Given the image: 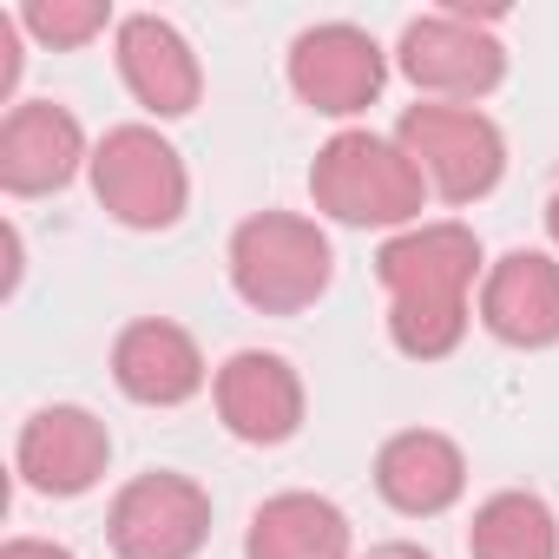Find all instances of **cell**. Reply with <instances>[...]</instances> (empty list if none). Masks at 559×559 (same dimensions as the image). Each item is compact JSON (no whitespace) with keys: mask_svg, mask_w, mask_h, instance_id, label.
<instances>
[{"mask_svg":"<svg viewBox=\"0 0 559 559\" xmlns=\"http://www.w3.org/2000/svg\"><path fill=\"white\" fill-rule=\"evenodd\" d=\"M224 263H230V290L257 317H304L336 284L330 230L317 217H297V211H250L230 230Z\"/></svg>","mask_w":559,"mask_h":559,"instance_id":"obj_1","label":"cell"},{"mask_svg":"<svg viewBox=\"0 0 559 559\" xmlns=\"http://www.w3.org/2000/svg\"><path fill=\"white\" fill-rule=\"evenodd\" d=\"M310 198H317L323 217H336L349 230H408V224H421L428 185H421L415 158L395 139L349 126L317 152Z\"/></svg>","mask_w":559,"mask_h":559,"instance_id":"obj_2","label":"cell"},{"mask_svg":"<svg viewBox=\"0 0 559 559\" xmlns=\"http://www.w3.org/2000/svg\"><path fill=\"white\" fill-rule=\"evenodd\" d=\"M493 21L500 14H474V8L415 14L395 40L402 80L435 106H480L507 80V47L493 40Z\"/></svg>","mask_w":559,"mask_h":559,"instance_id":"obj_3","label":"cell"},{"mask_svg":"<svg viewBox=\"0 0 559 559\" xmlns=\"http://www.w3.org/2000/svg\"><path fill=\"white\" fill-rule=\"evenodd\" d=\"M395 145L415 158L421 185L441 204H480L507 178V139L480 106H435L415 99L395 126Z\"/></svg>","mask_w":559,"mask_h":559,"instance_id":"obj_4","label":"cell"},{"mask_svg":"<svg viewBox=\"0 0 559 559\" xmlns=\"http://www.w3.org/2000/svg\"><path fill=\"white\" fill-rule=\"evenodd\" d=\"M93 198L126 230H171L191 204V171L158 126H112L93 145Z\"/></svg>","mask_w":559,"mask_h":559,"instance_id":"obj_5","label":"cell"},{"mask_svg":"<svg viewBox=\"0 0 559 559\" xmlns=\"http://www.w3.org/2000/svg\"><path fill=\"white\" fill-rule=\"evenodd\" d=\"M106 539L119 559H198L211 539V493L191 474H132L106 507Z\"/></svg>","mask_w":559,"mask_h":559,"instance_id":"obj_6","label":"cell"},{"mask_svg":"<svg viewBox=\"0 0 559 559\" xmlns=\"http://www.w3.org/2000/svg\"><path fill=\"white\" fill-rule=\"evenodd\" d=\"M389 53L356 21H317L290 40V93L323 119H356L382 99Z\"/></svg>","mask_w":559,"mask_h":559,"instance_id":"obj_7","label":"cell"},{"mask_svg":"<svg viewBox=\"0 0 559 559\" xmlns=\"http://www.w3.org/2000/svg\"><path fill=\"white\" fill-rule=\"evenodd\" d=\"M376 276L389 304H474L480 276H487V250L467 224L435 217V224H408L376 250Z\"/></svg>","mask_w":559,"mask_h":559,"instance_id":"obj_8","label":"cell"},{"mask_svg":"<svg viewBox=\"0 0 559 559\" xmlns=\"http://www.w3.org/2000/svg\"><path fill=\"white\" fill-rule=\"evenodd\" d=\"M106 461H112V435L93 408L80 402H47L21 421V441H14V474L47 493V500H80L106 480Z\"/></svg>","mask_w":559,"mask_h":559,"instance_id":"obj_9","label":"cell"},{"mask_svg":"<svg viewBox=\"0 0 559 559\" xmlns=\"http://www.w3.org/2000/svg\"><path fill=\"white\" fill-rule=\"evenodd\" d=\"M211 402L224 435H237L243 448H284L304 428V376L276 349H237L211 376Z\"/></svg>","mask_w":559,"mask_h":559,"instance_id":"obj_10","label":"cell"},{"mask_svg":"<svg viewBox=\"0 0 559 559\" xmlns=\"http://www.w3.org/2000/svg\"><path fill=\"white\" fill-rule=\"evenodd\" d=\"M86 165H93L86 126L60 99H21V106H8V119H0V191L47 198V191L73 185Z\"/></svg>","mask_w":559,"mask_h":559,"instance_id":"obj_11","label":"cell"},{"mask_svg":"<svg viewBox=\"0 0 559 559\" xmlns=\"http://www.w3.org/2000/svg\"><path fill=\"white\" fill-rule=\"evenodd\" d=\"M474 317L507 349H552L559 343V257L507 250L500 263H487Z\"/></svg>","mask_w":559,"mask_h":559,"instance_id":"obj_12","label":"cell"},{"mask_svg":"<svg viewBox=\"0 0 559 559\" xmlns=\"http://www.w3.org/2000/svg\"><path fill=\"white\" fill-rule=\"evenodd\" d=\"M112 60H119L126 93L152 119H185L204 99V67H198L191 40L171 21H158V14H126L112 27Z\"/></svg>","mask_w":559,"mask_h":559,"instance_id":"obj_13","label":"cell"},{"mask_svg":"<svg viewBox=\"0 0 559 559\" xmlns=\"http://www.w3.org/2000/svg\"><path fill=\"white\" fill-rule=\"evenodd\" d=\"M112 382L139 408H185L191 395H204L211 369H204V349H198V336L185 323L139 317L112 343Z\"/></svg>","mask_w":559,"mask_h":559,"instance_id":"obj_14","label":"cell"},{"mask_svg":"<svg viewBox=\"0 0 559 559\" xmlns=\"http://www.w3.org/2000/svg\"><path fill=\"white\" fill-rule=\"evenodd\" d=\"M376 493L408 513V520H435L467 493V454L454 435L441 428H402L376 448Z\"/></svg>","mask_w":559,"mask_h":559,"instance_id":"obj_15","label":"cell"},{"mask_svg":"<svg viewBox=\"0 0 559 559\" xmlns=\"http://www.w3.org/2000/svg\"><path fill=\"white\" fill-rule=\"evenodd\" d=\"M349 513L310 487L270 493L243 526V559H349Z\"/></svg>","mask_w":559,"mask_h":559,"instance_id":"obj_16","label":"cell"},{"mask_svg":"<svg viewBox=\"0 0 559 559\" xmlns=\"http://www.w3.org/2000/svg\"><path fill=\"white\" fill-rule=\"evenodd\" d=\"M467 559H559V513L533 487H500L467 520Z\"/></svg>","mask_w":559,"mask_h":559,"instance_id":"obj_17","label":"cell"},{"mask_svg":"<svg viewBox=\"0 0 559 559\" xmlns=\"http://www.w3.org/2000/svg\"><path fill=\"white\" fill-rule=\"evenodd\" d=\"M474 323V304H389V343L408 362H441L461 349Z\"/></svg>","mask_w":559,"mask_h":559,"instance_id":"obj_18","label":"cell"},{"mask_svg":"<svg viewBox=\"0 0 559 559\" xmlns=\"http://www.w3.org/2000/svg\"><path fill=\"white\" fill-rule=\"evenodd\" d=\"M21 27L40 47L73 53V47H86V40H99L112 27V8L106 0H34V8H21Z\"/></svg>","mask_w":559,"mask_h":559,"instance_id":"obj_19","label":"cell"},{"mask_svg":"<svg viewBox=\"0 0 559 559\" xmlns=\"http://www.w3.org/2000/svg\"><path fill=\"white\" fill-rule=\"evenodd\" d=\"M0 559H73V546H60V539H27V533H14L8 546H0Z\"/></svg>","mask_w":559,"mask_h":559,"instance_id":"obj_20","label":"cell"},{"mask_svg":"<svg viewBox=\"0 0 559 559\" xmlns=\"http://www.w3.org/2000/svg\"><path fill=\"white\" fill-rule=\"evenodd\" d=\"M362 559H435V552H421V546H408V539H389V546H369Z\"/></svg>","mask_w":559,"mask_h":559,"instance_id":"obj_21","label":"cell"},{"mask_svg":"<svg viewBox=\"0 0 559 559\" xmlns=\"http://www.w3.org/2000/svg\"><path fill=\"white\" fill-rule=\"evenodd\" d=\"M546 237H552V250H559V191L546 198Z\"/></svg>","mask_w":559,"mask_h":559,"instance_id":"obj_22","label":"cell"}]
</instances>
